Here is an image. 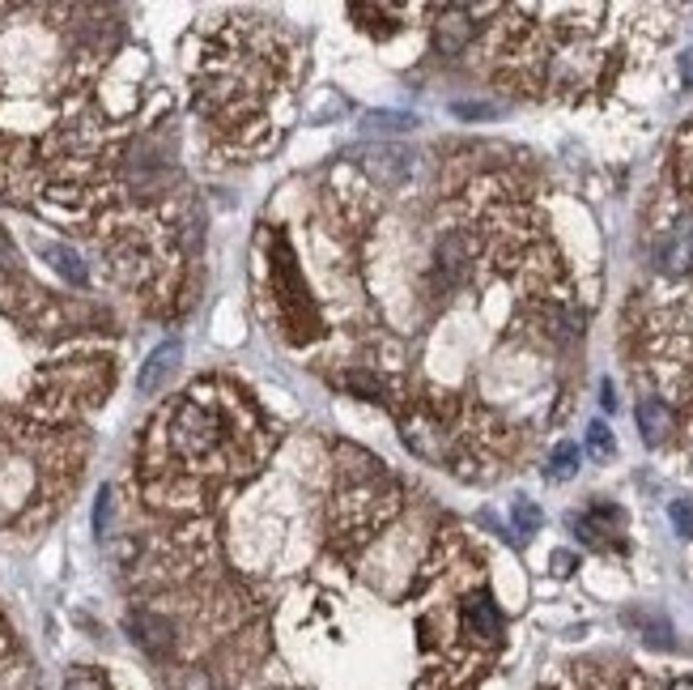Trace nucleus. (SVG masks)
<instances>
[{"label":"nucleus","mask_w":693,"mask_h":690,"mask_svg":"<svg viewBox=\"0 0 693 690\" xmlns=\"http://www.w3.org/2000/svg\"><path fill=\"white\" fill-rule=\"evenodd\" d=\"M626 623L642 626V635H647L656 648H668V644H672V626L663 623L660 614H647V610H638V614H626Z\"/></svg>","instance_id":"obj_6"},{"label":"nucleus","mask_w":693,"mask_h":690,"mask_svg":"<svg viewBox=\"0 0 693 690\" xmlns=\"http://www.w3.org/2000/svg\"><path fill=\"white\" fill-rule=\"evenodd\" d=\"M515 525L524 528V533L540 528V507H536V503H528V499H515Z\"/></svg>","instance_id":"obj_10"},{"label":"nucleus","mask_w":693,"mask_h":690,"mask_svg":"<svg viewBox=\"0 0 693 690\" xmlns=\"http://www.w3.org/2000/svg\"><path fill=\"white\" fill-rule=\"evenodd\" d=\"M668 521L676 525V533L693 537V494H690V499H672V507H668Z\"/></svg>","instance_id":"obj_9"},{"label":"nucleus","mask_w":693,"mask_h":690,"mask_svg":"<svg viewBox=\"0 0 693 690\" xmlns=\"http://www.w3.org/2000/svg\"><path fill=\"white\" fill-rule=\"evenodd\" d=\"M634 418H638V430H642V439H647L651 448L668 443L672 430H676V414H672V405L660 401V396H642L638 409H634Z\"/></svg>","instance_id":"obj_3"},{"label":"nucleus","mask_w":693,"mask_h":690,"mask_svg":"<svg viewBox=\"0 0 693 690\" xmlns=\"http://www.w3.org/2000/svg\"><path fill=\"white\" fill-rule=\"evenodd\" d=\"M574 473H579V448H574V443H558V448H553V460H549V478H553V482H566Z\"/></svg>","instance_id":"obj_8"},{"label":"nucleus","mask_w":693,"mask_h":690,"mask_svg":"<svg viewBox=\"0 0 693 690\" xmlns=\"http://www.w3.org/2000/svg\"><path fill=\"white\" fill-rule=\"evenodd\" d=\"M566 690H693V678H651V673H596V678H583Z\"/></svg>","instance_id":"obj_1"},{"label":"nucleus","mask_w":693,"mask_h":690,"mask_svg":"<svg viewBox=\"0 0 693 690\" xmlns=\"http://www.w3.org/2000/svg\"><path fill=\"white\" fill-rule=\"evenodd\" d=\"M179 359H184V346H179V341H162L158 350L150 354V362L141 366V380H136V384H141V393L145 396L158 393L162 384H166V375L179 366Z\"/></svg>","instance_id":"obj_5"},{"label":"nucleus","mask_w":693,"mask_h":690,"mask_svg":"<svg viewBox=\"0 0 693 690\" xmlns=\"http://www.w3.org/2000/svg\"><path fill=\"white\" fill-rule=\"evenodd\" d=\"M587 448H592L596 457H613V435H608L604 423H592V430H587Z\"/></svg>","instance_id":"obj_11"},{"label":"nucleus","mask_w":693,"mask_h":690,"mask_svg":"<svg viewBox=\"0 0 693 690\" xmlns=\"http://www.w3.org/2000/svg\"><path fill=\"white\" fill-rule=\"evenodd\" d=\"M553 571H558V576H570V571H574V555L558 550V555H553Z\"/></svg>","instance_id":"obj_13"},{"label":"nucleus","mask_w":693,"mask_h":690,"mask_svg":"<svg viewBox=\"0 0 693 690\" xmlns=\"http://www.w3.org/2000/svg\"><path fill=\"white\" fill-rule=\"evenodd\" d=\"M656 264H660V273H668V277L693 273V218L676 222V227L663 234L660 248H656Z\"/></svg>","instance_id":"obj_2"},{"label":"nucleus","mask_w":693,"mask_h":690,"mask_svg":"<svg viewBox=\"0 0 693 690\" xmlns=\"http://www.w3.org/2000/svg\"><path fill=\"white\" fill-rule=\"evenodd\" d=\"M681 184L693 193V129L685 136V145H681Z\"/></svg>","instance_id":"obj_12"},{"label":"nucleus","mask_w":693,"mask_h":690,"mask_svg":"<svg viewBox=\"0 0 693 690\" xmlns=\"http://www.w3.org/2000/svg\"><path fill=\"white\" fill-rule=\"evenodd\" d=\"M47 256H52V264L61 269L73 286H86V277H90V273H86V264L77 261V252H68L64 243H56V248H47Z\"/></svg>","instance_id":"obj_7"},{"label":"nucleus","mask_w":693,"mask_h":690,"mask_svg":"<svg viewBox=\"0 0 693 690\" xmlns=\"http://www.w3.org/2000/svg\"><path fill=\"white\" fill-rule=\"evenodd\" d=\"M464 626L473 631L481 644H498V635H503V614H498V605L485 596V592H476L464 601Z\"/></svg>","instance_id":"obj_4"}]
</instances>
